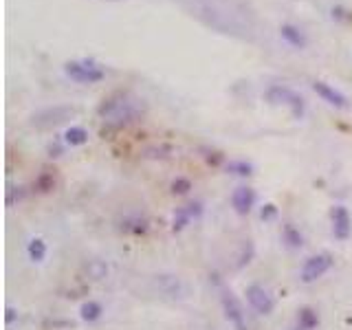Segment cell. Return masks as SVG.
I'll return each mask as SVG.
<instances>
[{"mask_svg": "<svg viewBox=\"0 0 352 330\" xmlns=\"http://www.w3.org/2000/svg\"><path fill=\"white\" fill-rule=\"evenodd\" d=\"M264 97L271 106H284V108H288L295 119H302L306 115V102L302 95L288 86H282V84H275V86L266 89Z\"/></svg>", "mask_w": 352, "mask_h": 330, "instance_id": "cell-3", "label": "cell"}, {"mask_svg": "<svg viewBox=\"0 0 352 330\" xmlns=\"http://www.w3.org/2000/svg\"><path fill=\"white\" fill-rule=\"evenodd\" d=\"M260 216H262V220H271V218H275V216H277V207L271 205V203L264 205L262 211H260Z\"/></svg>", "mask_w": 352, "mask_h": 330, "instance_id": "cell-21", "label": "cell"}, {"mask_svg": "<svg viewBox=\"0 0 352 330\" xmlns=\"http://www.w3.org/2000/svg\"><path fill=\"white\" fill-rule=\"evenodd\" d=\"M110 3H115V0H110Z\"/></svg>", "mask_w": 352, "mask_h": 330, "instance_id": "cell-23", "label": "cell"}, {"mask_svg": "<svg viewBox=\"0 0 352 330\" xmlns=\"http://www.w3.org/2000/svg\"><path fill=\"white\" fill-rule=\"evenodd\" d=\"M319 326V313L315 311V308L310 306H304L297 311V328L302 330H315Z\"/></svg>", "mask_w": 352, "mask_h": 330, "instance_id": "cell-15", "label": "cell"}, {"mask_svg": "<svg viewBox=\"0 0 352 330\" xmlns=\"http://www.w3.org/2000/svg\"><path fill=\"white\" fill-rule=\"evenodd\" d=\"M313 91L322 97L328 106H333V108H339V110H346L348 108V97L341 91H337L335 86H330V84L322 82V80H317L313 84Z\"/></svg>", "mask_w": 352, "mask_h": 330, "instance_id": "cell-10", "label": "cell"}, {"mask_svg": "<svg viewBox=\"0 0 352 330\" xmlns=\"http://www.w3.org/2000/svg\"><path fill=\"white\" fill-rule=\"evenodd\" d=\"M227 169H229V172L236 174V176H249L253 167L249 163H244V161H231L229 165H227Z\"/></svg>", "mask_w": 352, "mask_h": 330, "instance_id": "cell-19", "label": "cell"}, {"mask_svg": "<svg viewBox=\"0 0 352 330\" xmlns=\"http://www.w3.org/2000/svg\"><path fill=\"white\" fill-rule=\"evenodd\" d=\"M47 253H49V247H47L45 238L36 236V238H31V240L27 242V255H29V260H31V262H36V264L45 262V260H47Z\"/></svg>", "mask_w": 352, "mask_h": 330, "instance_id": "cell-14", "label": "cell"}, {"mask_svg": "<svg viewBox=\"0 0 352 330\" xmlns=\"http://www.w3.org/2000/svg\"><path fill=\"white\" fill-rule=\"evenodd\" d=\"M244 295H247V302H249V306L257 315H271L275 311L273 295L268 293L262 284H249V286H247Z\"/></svg>", "mask_w": 352, "mask_h": 330, "instance_id": "cell-8", "label": "cell"}, {"mask_svg": "<svg viewBox=\"0 0 352 330\" xmlns=\"http://www.w3.org/2000/svg\"><path fill=\"white\" fill-rule=\"evenodd\" d=\"M221 306L225 319L234 326V330H249V324H247V313L240 304V300L231 293V291H221Z\"/></svg>", "mask_w": 352, "mask_h": 330, "instance_id": "cell-7", "label": "cell"}, {"mask_svg": "<svg viewBox=\"0 0 352 330\" xmlns=\"http://www.w3.org/2000/svg\"><path fill=\"white\" fill-rule=\"evenodd\" d=\"M279 36H282V40L286 45H291L293 49H306V45H308L306 34L295 25H282L279 27Z\"/></svg>", "mask_w": 352, "mask_h": 330, "instance_id": "cell-13", "label": "cell"}, {"mask_svg": "<svg viewBox=\"0 0 352 330\" xmlns=\"http://www.w3.org/2000/svg\"><path fill=\"white\" fill-rule=\"evenodd\" d=\"M231 207L236 214H240V216H247V214H251V209L255 207V189L253 187H236L231 191Z\"/></svg>", "mask_w": 352, "mask_h": 330, "instance_id": "cell-11", "label": "cell"}, {"mask_svg": "<svg viewBox=\"0 0 352 330\" xmlns=\"http://www.w3.org/2000/svg\"><path fill=\"white\" fill-rule=\"evenodd\" d=\"M291 330H302V328H297V326H295V328H291Z\"/></svg>", "mask_w": 352, "mask_h": 330, "instance_id": "cell-22", "label": "cell"}, {"mask_svg": "<svg viewBox=\"0 0 352 330\" xmlns=\"http://www.w3.org/2000/svg\"><path fill=\"white\" fill-rule=\"evenodd\" d=\"M333 255L330 253H315L310 255V258L304 260L302 269H299V280H302L304 284H313L317 280H322L324 275L333 269Z\"/></svg>", "mask_w": 352, "mask_h": 330, "instance_id": "cell-5", "label": "cell"}, {"mask_svg": "<svg viewBox=\"0 0 352 330\" xmlns=\"http://www.w3.org/2000/svg\"><path fill=\"white\" fill-rule=\"evenodd\" d=\"M77 115V108H71V106H53V108H45L34 115L31 126L40 128V130H49V128H55L60 123H66L68 119H73Z\"/></svg>", "mask_w": 352, "mask_h": 330, "instance_id": "cell-6", "label": "cell"}, {"mask_svg": "<svg viewBox=\"0 0 352 330\" xmlns=\"http://www.w3.org/2000/svg\"><path fill=\"white\" fill-rule=\"evenodd\" d=\"M64 141H66V145H71V148L84 145V143L88 141L86 128H81V126H71L68 130L64 132Z\"/></svg>", "mask_w": 352, "mask_h": 330, "instance_id": "cell-17", "label": "cell"}, {"mask_svg": "<svg viewBox=\"0 0 352 330\" xmlns=\"http://www.w3.org/2000/svg\"><path fill=\"white\" fill-rule=\"evenodd\" d=\"M64 73L66 78H71L77 84H97L106 78V71L99 62L95 60H73L64 64Z\"/></svg>", "mask_w": 352, "mask_h": 330, "instance_id": "cell-4", "label": "cell"}, {"mask_svg": "<svg viewBox=\"0 0 352 330\" xmlns=\"http://www.w3.org/2000/svg\"><path fill=\"white\" fill-rule=\"evenodd\" d=\"M203 214V205L201 203H190L185 207H179L174 211V220H172V229L174 231H181L190 225L194 218H199Z\"/></svg>", "mask_w": 352, "mask_h": 330, "instance_id": "cell-12", "label": "cell"}, {"mask_svg": "<svg viewBox=\"0 0 352 330\" xmlns=\"http://www.w3.org/2000/svg\"><path fill=\"white\" fill-rule=\"evenodd\" d=\"M146 113V102L130 91H119L103 99L97 108L99 119L110 128H123L139 121Z\"/></svg>", "mask_w": 352, "mask_h": 330, "instance_id": "cell-2", "label": "cell"}, {"mask_svg": "<svg viewBox=\"0 0 352 330\" xmlns=\"http://www.w3.org/2000/svg\"><path fill=\"white\" fill-rule=\"evenodd\" d=\"M188 14L205 27L238 40L257 36V18L240 0H183Z\"/></svg>", "mask_w": 352, "mask_h": 330, "instance_id": "cell-1", "label": "cell"}, {"mask_svg": "<svg viewBox=\"0 0 352 330\" xmlns=\"http://www.w3.org/2000/svg\"><path fill=\"white\" fill-rule=\"evenodd\" d=\"M330 227H333V236L339 242H346L352 236V216L348 207L344 205H335L330 209Z\"/></svg>", "mask_w": 352, "mask_h": 330, "instance_id": "cell-9", "label": "cell"}, {"mask_svg": "<svg viewBox=\"0 0 352 330\" xmlns=\"http://www.w3.org/2000/svg\"><path fill=\"white\" fill-rule=\"evenodd\" d=\"M282 242L288 249H299L304 244V236L295 225H284L282 227Z\"/></svg>", "mask_w": 352, "mask_h": 330, "instance_id": "cell-16", "label": "cell"}, {"mask_svg": "<svg viewBox=\"0 0 352 330\" xmlns=\"http://www.w3.org/2000/svg\"><path fill=\"white\" fill-rule=\"evenodd\" d=\"M101 313H103V308H101V304L95 302V300L84 302V304H81V308H79V317L84 319V322H88V324L97 322V319L101 317Z\"/></svg>", "mask_w": 352, "mask_h": 330, "instance_id": "cell-18", "label": "cell"}, {"mask_svg": "<svg viewBox=\"0 0 352 330\" xmlns=\"http://www.w3.org/2000/svg\"><path fill=\"white\" fill-rule=\"evenodd\" d=\"M190 189H192V183H190L188 178H183V176H179L172 183V191H174V194H188Z\"/></svg>", "mask_w": 352, "mask_h": 330, "instance_id": "cell-20", "label": "cell"}]
</instances>
